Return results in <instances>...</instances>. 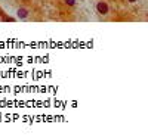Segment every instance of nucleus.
Returning a JSON list of instances; mask_svg holds the SVG:
<instances>
[{"label": "nucleus", "mask_w": 148, "mask_h": 140, "mask_svg": "<svg viewBox=\"0 0 148 140\" xmlns=\"http://www.w3.org/2000/svg\"><path fill=\"white\" fill-rule=\"evenodd\" d=\"M96 9H98V12L101 15H107L108 14V6H107V3H104V2H99L96 5Z\"/></svg>", "instance_id": "obj_1"}, {"label": "nucleus", "mask_w": 148, "mask_h": 140, "mask_svg": "<svg viewBox=\"0 0 148 140\" xmlns=\"http://www.w3.org/2000/svg\"><path fill=\"white\" fill-rule=\"evenodd\" d=\"M27 15H28V12H27L25 9H19V10H18V16H19L21 19L27 18Z\"/></svg>", "instance_id": "obj_2"}, {"label": "nucleus", "mask_w": 148, "mask_h": 140, "mask_svg": "<svg viewBox=\"0 0 148 140\" xmlns=\"http://www.w3.org/2000/svg\"><path fill=\"white\" fill-rule=\"evenodd\" d=\"M67 2V5H70V6H73L74 3H76V0H65Z\"/></svg>", "instance_id": "obj_3"}, {"label": "nucleus", "mask_w": 148, "mask_h": 140, "mask_svg": "<svg viewBox=\"0 0 148 140\" xmlns=\"http://www.w3.org/2000/svg\"><path fill=\"white\" fill-rule=\"evenodd\" d=\"M129 2H130V3H133V2H136V0H129Z\"/></svg>", "instance_id": "obj_4"}]
</instances>
